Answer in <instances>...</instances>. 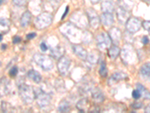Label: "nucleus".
Wrapping results in <instances>:
<instances>
[{
	"label": "nucleus",
	"mask_w": 150,
	"mask_h": 113,
	"mask_svg": "<svg viewBox=\"0 0 150 113\" xmlns=\"http://www.w3.org/2000/svg\"><path fill=\"white\" fill-rule=\"evenodd\" d=\"M142 106H143V103H135L132 105V107L134 109H140L142 108Z\"/></svg>",
	"instance_id": "4c0bfd02"
},
{
	"label": "nucleus",
	"mask_w": 150,
	"mask_h": 113,
	"mask_svg": "<svg viewBox=\"0 0 150 113\" xmlns=\"http://www.w3.org/2000/svg\"><path fill=\"white\" fill-rule=\"evenodd\" d=\"M77 108L81 112H87L90 109V103L89 99L86 98H83L79 100L77 103Z\"/></svg>",
	"instance_id": "a211bd4d"
},
{
	"label": "nucleus",
	"mask_w": 150,
	"mask_h": 113,
	"mask_svg": "<svg viewBox=\"0 0 150 113\" xmlns=\"http://www.w3.org/2000/svg\"><path fill=\"white\" fill-rule=\"evenodd\" d=\"M140 72L143 77L148 78L150 80V63H146L140 67Z\"/></svg>",
	"instance_id": "a878e982"
},
{
	"label": "nucleus",
	"mask_w": 150,
	"mask_h": 113,
	"mask_svg": "<svg viewBox=\"0 0 150 113\" xmlns=\"http://www.w3.org/2000/svg\"><path fill=\"white\" fill-rule=\"evenodd\" d=\"M141 25V22L138 18L132 17H130L127 21L126 24H125V27H126V29L128 30V33H135L140 30Z\"/></svg>",
	"instance_id": "9b49d317"
},
{
	"label": "nucleus",
	"mask_w": 150,
	"mask_h": 113,
	"mask_svg": "<svg viewBox=\"0 0 150 113\" xmlns=\"http://www.w3.org/2000/svg\"><path fill=\"white\" fill-rule=\"evenodd\" d=\"M35 99L38 106H39L40 108L47 107L51 100L50 95L45 93L41 88H38V87L35 89Z\"/></svg>",
	"instance_id": "423d86ee"
},
{
	"label": "nucleus",
	"mask_w": 150,
	"mask_h": 113,
	"mask_svg": "<svg viewBox=\"0 0 150 113\" xmlns=\"http://www.w3.org/2000/svg\"><path fill=\"white\" fill-rule=\"evenodd\" d=\"M116 16H117L118 21L122 23V24L126 23L127 21L130 18L128 11H127L122 7H119L116 9Z\"/></svg>",
	"instance_id": "ddd939ff"
},
{
	"label": "nucleus",
	"mask_w": 150,
	"mask_h": 113,
	"mask_svg": "<svg viewBox=\"0 0 150 113\" xmlns=\"http://www.w3.org/2000/svg\"><path fill=\"white\" fill-rule=\"evenodd\" d=\"M6 48V45H2V49L4 50Z\"/></svg>",
	"instance_id": "c03bdc74"
},
{
	"label": "nucleus",
	"mask_w": 150,
	"mask_h": 113,
	"mask_svg": "<svg viewBox=\"0 0 150 113\" xmlns=\"http://www.w3.org/2000/svg\"><path fill=\"white\" fill-rule=\"evenodd\" d=\"M132 97H134V99H138L139 98L141 97V94H140V91H139L138 89H136L134 90V91H133V92H132Z\"/></svg>",
	"instance_id": "72a5a7b5"
},
{
	"label": "nucleus",
	"mask_w": 150,
	"mask_h": 113,
	"mask_svg": "<svg viewBox=\"0 0 150 113\" xmlns=\"http://www.w3.org/2000/svg\"><path fill=\"white\" fill-rule=\"evenodd\" d=\"M9 26H10V21L8 19H1V28L3 29H7L8 30Z\"/></svg>",
	"instance_id": "c756f323"
},
{
	"label": "nucleus",
	"mask_w": 150,
	"mask_h": 113,
	"mask_svg": "<svg viewBox=\"0 0 150 113\" xmlns=\"http://www.w3.org/2000/svg\"><path fill=\"white\" fill-rule=\"evenodd\" d=\"M27 76L29 79H30L31 80L33 81L34 82L37 83V84L41 82V79H42L41 74L38 72H37V71L34 70V69L29 70L27 73Z\"/></svg>",
	"instance_id": "4be33fe9"
},
{
	"label": "nucleus",
	"mask_w": 150,
	"mask_h": 113,
	"mask_svg": "<svg viewBox=\"0 0 150 113\" xmlns=\"http://www.w3.org/2000/svg\"><path fill=\"white\" fill-rule=\"evenodd\" d=\"M86 13L87 17L89 20V24L91 27L93 29H97L100 25V21H101V18H99L97 12L95 11V9L89 8L86 9Z\"/></svg>",
	"instance_id": "1a4fd4ad"
},
{
	"label": "nucleus",
	"mask_w": 150,
	"mask_h": 113,
	"mask_svg": "<svg viewBox=\"0 0 150 113\" xmlns=\"http://www.w3.org/2000/svg\"><path fill=\"white\" fill-rule=\"evenodd\" d=\"M99 60V53L97 51H92L90 53L88 54L86 60L91 65H95L98 62Z\"/></svg>",
	"instance_id": "412c9836"
},
{
	"label": "nucleus",
	"mask_w": 150,
	"mask_h": 113,
	"mask_svg": "<svg viewBox=\"0 0 150 113\" xmlns=\"http://www.w3.org/2000/svg\"><path fill=\"white\" fill-rule=\"evenodd\" d=\"M19 94L24 103L30 104L35 99V91L31 86L21 84L19 86Z\"/></svg>",
	"instance_id": "f03ea898"
},
{
	"label": "nucleus",
	"mask_w": 150,
	"mask_h": 113,
	"mask_svg": "<svg viewBox=\"0 0 150 113\" xmlns=\"http://www.w3.org/2000/svg\"><path fill=\"white\" fill-rule=\"evenodd\" d=\"M92 34L89 32H84L82 34V38H81V41L85 44H89L92 41Z\"/></svg>",
	"instance_id": "cd10ccee"
},
{
	"label": "nucleus",
	"mask_w": 150,
	"mask_h": 113,
	"mask_svg": "<svg viewBox=\"0 0 150 113\" xmlns=\"http://www.w3.org/2000/svg\"><path fill=\"white\" fill-rule=\"evenodd\" d=\"M101 9L103 13H112L115 10L113 2L112 0H104L101 2Z\"/></svg>",
	"instance_id": "dca6fc26"
},
{
	"label": "nucleus",
	"mask_w": 150,
	"mask_h": 113,
	"mask_svg": "<svg viewBox=\"0 0 150 113\" xmlns=\"http://www.w3.org/2000/svg\"><path fill=\"white\" fill-rule=\"evenodd\" d=\"M137 89L140 91L141 97L146 99H150V91L147 90L145 87L140 84H137Z\"/></svg>",
	"instance_id": "393cba45"
},
{
	"label": "nucleus",
	"mask_w": 150,
	"mask_h": 113,
	"mask_svg": "<svg viewBox=\"0 0 150 113\" xmlns=\"http://www.w3.org/2000/svg\"><path fill=\"white\" fill-rule=\"evenodd\" d=\"M112 2H113V1H117V0H112Z\"/></svg>",
	"instance_id": "a18cd8bd"
},
{
	"label": "nucleus",
	"mask_w": 150,
	"mask_h": 113,
	"mask_svg": "<svg viewBox=\"0 0 150 113\" xmlns=\"http://www.w3.org/2000/svg\"><path fill=\"white\" fill-rule=\"evenodd\" d=\"M33 60L43 70H51L53 68V66H54L51 57L45 54H41L38 53L35 54L33 56Z\"/></svg>",
	"instance_id": "7ed1b4c3"
},
{
	"label": "nucleus",
	"mask_w": 150,
	"mask_h": 113,
	"mask_svg": "<svg viewBox=\"0 0 150 113\" xmlns=\"http://www.w3.org/2000/svg\"><path fill=\"white\" fill-rule=\"evenodd\" d=\"M17 73H18V68L16 66L12 67L10 70H9L8 72L9 75H10L11 77H15L16 75H17Z\"/></svg>",
	"instance_id": "2f4dec72"
},
{
	"label": "nucleus",
	"mask_w": 150,
	"mask_h": 113,
	"mask_svg": "<svg viewBox=\"0 0 150 113\" xmlns=\"http://www.w3.org/2000/svg\"><path fill=\"white\" fill-rule=\"evenodd\" d=\"M145 112H146L150 113V103L148 105V106H146V107L145 108Z\"/></svg>",
	"instance_id": "a19ab883"
},
{
	"label": "nucleus",
	"mask_w": 150,
	"mask_h": 113,
	"mask_svg": "<svg viewBox=\"0 0 150 113\" xmlns=\"http://www.w3.org/2000/svg\"><path fill=\"white\" fill-rule=\"evenodd\" d=\"M71 66L70 59L68 58L67 56H62L61 58L59 59V61L57 63V68L59 74L62 76H65L68 74L69 68Z\"/></svg>",
	"instance_id": "9d476101"
},
{
	"label": "nucleus",
	"mask_w": 150,
	"mask_h": 113,
	"mask_svg": "<svg viewBox=\"0 0 150 113\" xmlns=\"http://www.w3.org/2000/svg\"><path fill=\"white\" fill-rule=\"evenodd\" d=\"M21 38L20 37V36H14V38H13V43L14 44H17V43H20L21 41Z\"/></svg>",
	"instance_id": "f704fd0d"
},
{
	"label": "nucleus",
	"mask_w": 150,
	"mask_h": 113,
	"mask_svg": "<svg viewBox=\"0 0 150 113\" xmlns=\"http://www.w3.org/2000/svg\"><path fill=\"white\" fill-rule=\"evenodd\" d=\"M142 1L147 4H150V0H142Z\"/></svg>",
	"instance_id": "37998d69"
},
{
	"label": "nucleus",
	"mask_w": 150,
	"mask_h": 113,
	"mask_svg": "<svg viewBox=\"0 0 150 113\" xmlns=\"http://www.w3.org/2000/svg\"><path fill=\"white\" fill-rule=\"evenodd\" d=\"M31 19H32V14L29 11H26L22 14L21 18V25L23 27H26V26H29V24H30Z\"/></svg>",
	"instance_id": "5701e85b"
},
{
	"label": "nucleus",
	"mask_w": 150,
	"mask_h": 113,
	"mask_svg": "<svg viewBox=\"0 0 150 113\" xmlns=\"http://www.w3.org/2000/svg\"><path fill=\"white\" fill-rule=\"evenodd\" d=\"M60 31L71 41H77L81 40V31L76 25L71 22H67L60 26Z\"/></svg>",
	"instance_id": "f257e3e1"
},
{
	"label": "nucleus",
	"mask_w": 150,
	"mask_h": 113,
	"mask_svg": "<svg viewBox=\"0 0 150 113\" xmlns=\"http://www.w3.org/2000/svg\"><path fill=\"white\" fill-rule=\"evenodd\" d=\"M142 26L145 30L150 31V21H144L142 22Z\"/></svg>",
	"instance_id": "473e14b6"
},
{
	"label": "nucleus",
	"mask_w": 150,
	"mask_h": 113,
	"mask_svg": "<svg viewBox=\"0 0 150 113\" xmlns=\"http://www.w3.org/2000/svg\"><path fill=\"white\" fill-rule=\"evenodd\" d=\"M110 37L111 39L112 42L114 45H119L122 39V32L119 28L117 27H112L108 32Z\"/></svg>",
	"instance_id": "f8f14e48"
},
{
	"label": "nucleus",
	"mask_w": 150,
	"mask_h": 113,
	"mask_svg": "<svg viewBox=\"0 0 150 113\" xmlns=\"http://www.w3.org/2000/svg\"><path fill=\"white\" fill-rule=\"evenodd\" d=\"M127 76H128V75L125 73H123V72H115V73H113L111 75V77L110 78L109 80H108V84H109L110 85H112V84H116V83H117L118 82H120V81L125 79L127 78Z\"/></svg>",
	"instance_id": "2eb2a0df"
},
{
	"label": "nucleus",
	"mask_w": 150,
	"mask_h": 113,
	"mask_svg": "<svg viewBox=\"0 0 150 113\" xmlns=\"http://www.w3.org/2000/svg\"><path fill=\"white\" fill-rule=\"evenodd\" d=\"M58 110L60 112H67L70 110V104L65 99H62L59 104Z\"/></svg>",
	"instance_id": "bb28decb"
},
{
	"label": "nucleus",
	"mask_w": 150,
	"mask_h": 113,
	"mask_svg": "<svg viewBox=\"0 0 150 113\" xmlns=\"http://www.w3.org/2000/svg\"><path fill=\"white\" fill-rule=\"evenodd\" d=\"M68 9H69V7H68V6H67L66 9H65V13H64V14H62V19L65 18V16L67 15V14H68Z\"/></svg>",
	"instance_id": "ea45409f"
},
{
	"label": "nucleus",
	"mask_w": 150,
	"mask_h": 113,
	"mask_svg": "<svg viewBox=\"0 0 150 113\" xmlns=\"http://www.w3.org/2000/svg\"><path fill=\"white\" fill-rule=\"evenodd\" d=\"M35 36H36L35 33H29V34H27V36H26V39L29 40H31V39H34Z\"/></svg>",
	"instance_id": "e433bc0d"
},
{
	"label": "nucleus",
	"mask_w": 150,
	"mask_h": 113,
	"mask_svg": "<svg viewBox=\"0 0 150 113\" xmlns=\"http://www.w3.org/2000/svg\"><path fill=\"white\" fill-rule=\"evenodd\" d=\"M13 3L17 6H24L28 2V0H12Z\"/></svg>",
	"instance_id": "7c9ffc66"
},
{
	"label": "nucleus",
	"mask_w": 150,
	"mask_h": 113,
	"mask_svg": "<svg viewBox=\"0 0 150 113\" xmlns=\"http://www.w3.org/2000/svg\"><path fill=\"white\" fill-rule=\"evenodd\" d=\"M142 42H143V44H144V45H146V44H148L149 42V38L147 37L146 36H144L143 38H142Z\"/></svg>",
	"instance_id": "58836bf2"
},
{
	"label": "nucleus",
	"mask_w": 150,
	"mask_h": 113,
	"mask_svg": "<svg viewBox=\"0 0 150 113\" xmlns=\"http://www.w3.org/2000/svg\"><path fill=\"white\" fill-rule=\"evenodd\" d=\"M70 21L79 28H85L89 23L86 14H83L80 11L74 12L70 18Z\"/></svg>",
	"instance_id": "39448f33"
},
{
	"label": "nucleus",
	"mask_w": 150,
	"mask_h": 113,
	"mask_svg": "<svg viewBox=\"0 0 150 113\" xmlns=\"http://www.w3.org/2000/svg\"><path fill=\"white\" fill-rule=\"evenodd\" d=\"M72 48H73L74 53L77 55L79 58L82 59V60H86L88 53H87L85 48H83L80 45H74L72 46Z\"/></svg>",
	"instance_id": "4468645a"
},
{
	"label": "nucleus",
	"mask_w": 150,
	"mask_h": 113,
	"mask_svg": "<svg viewBox=\"0 0 150 113\" xmlns=\"http://www.w3.org/2000/svg\"><path fill=\"white\" fill-rule=\"evenodd\" d=\"M40 48H41V50L42 51H46L47 50V45L45 42H42L41 43V45H40Z\"/></svg>",
	"instance_id": "c9c22d12"
},
{
	"label": "nucleus",
	"mask_w": 150,
	"mask_h": 113,
	"mask_svg": "<svg viewBox=\"0 0 150 113\" xmlns=\"http://www.w3.org/2000/svg\"><path fill=\"white\" fill-rule=\"evenodd\" d=\"M99 74L102 77H106L108 75V68L106 67V64L104 62H102L100 65V69H99Z\"/></svg>",
	"instance_id": "c85d7f7f"
},
{
	"label": "nucleus",
	"mask_w": 150,
	"mask_h": 113,
	"mask_svg": "<svg viewBox=\"0 0 150 113\" xmlns=\"http://www.w3.org/2000/svg\"><path fill=\"white\" fill-rule=\"evenodd\" d=\"M111 42H112V41H111L109 34H107L105 33H101L96 36L97 46L101 51L109 48L110 47Z\"/></svg>",
	"instance_id": "0eeeda50"
},
{
	"label": "nucleus",
	"mask_w": 150,
	"mask_h": 113,
	"mask_svg": "<svg viewBox=\"0 0 150 113\" xmlns=\"http://www.w3.org/2000/svg\"><path fill=\"white\" fill-rule=\"evenodd\" d=\"M53 16L49 12H43L38 16L35 21V25L38 29H45L52 24Z\"/></svg>",
	"instance_id": "20e7f679"
},
{
	"label": "nucleus",
	"mask_w": 150,
	"mask_h": 113,
	"mask_svg": "<svg viewBox=\"0 0 150 113\" xmlns=\"http://www.w3.org/2000/svg\"><path fill=\"white\" fill-rule=\"evenodd\" d=\"M120 53H121V50L116 45L108 48V56H109L110 58L116 59L120 54Z\"/></svg>",
	"instance_id": "b1692460"
},
{
	"label": "nucleus",
	"mask_w": 150,
	"mask_h": 113,
	"mask_svg": "<svg viewBox=\"0 0 150 113\" xmlns=\"http://www.w3.org/2000/svg\"><path fill=\"white\" fill-rule=\"evenodd\" d=\"M92 97L94 102L96 103H101L104 100V96L102 91L98 88H95L92 90Z\"/></svg>",
	"instance_id": "aec40b11"
},
{
	"label": "nucleus",
	"mask_w": 150,
	"mask_h": 113,
	"mask_svg": "<svg viewBox=\"0 0 150 113\" xmlns=\"http://www.w3.org/2000/svg\"><path fill=\"white\" fill-rule=\"evenodd\" d=\"M100 0H90V2H92V4H97L98 2H99Z\"/></svg>",
	"instance_id": "79ce46f5"
},
{
	"label": "nucleus",
	"mask_w": 150,
	"mask_h": 113,
	"mask_svg": "<svg viewBox=\"0 0 150 113\" xmlns=\"http://www.w3.org/2000/svg\"><path fill=\"white\" fill-rule=\"evenodd\" d=\"M101 22L105 26H111L114 24V17L112 13H103L101 16Z\"/></svg>",
	"instance_id": "f3484780"
},
{
	"label": "nucleus",
	"mask_w": 150,
	"mask_h": 113,
	"mask_svg": "<svg viewBox=\"0 0 150 113\" xmlns=\"http://www.w3.org/2000/svg\"><path fill=\"white\" fill-rule=\"evenodd\" d=\"M64 53H65V49L60 45H57L50 49V55L53 58L55 59L61 58L62 56H64Z\"/></svg>",
	"instance_id": "6ab92c4d"
},
{
	"label": "nucleus",
	"mask_w": 150,
	"mask_h": 113,
	"mask_svg": "<svg viewBox=\"0 0 150 113\" xmlns=\"http://www.w3.org/2000/svg\"><path fill=\"white\" fill-rule=\"evenodd\" d=\"M121 58L125 64H132L134 61L135 52L134 49L129 45H126L121 51Z\"/></svg>",
	"instance_id": "6e6552de"
}]
</instances>
